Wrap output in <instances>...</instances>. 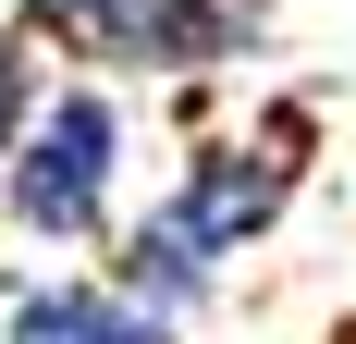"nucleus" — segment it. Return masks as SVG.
I'll list each match as a JSON object with an SVG mask.
<instances>
[{"label":"nucleus","instance_id":"6e6552de","mask_svg":"<svg viewBox=\"0 0 356 344\" xmlns=\"http://www.w3.org/2000/svg\"><path fill=\"white\" fill-rule=\"evenodd\" d=\"M332 344H356V320H344V332H332Z\"/></svg>","mask_w":356,"mask_h":344},{"label":"nucleus","instance_id":"20e7f679","mask_svg":"<svg viewBox=\"0 0 356 344\" xmlns=\"http://www.w3.org/2000/svg\"><path fill=\"white\" fill-rule=\"evenodd\" d=\"M221 271H234V258H209V246L184 234V221H172V197H147L136 221L111 234V283H123L147 320H172V332H184V320L221 295Z\"/></svg>","mask_w":356,"mask_h":344},{"label":"nucleus","instance_id":"f257e3e1","mask_svg":"<svg viewBox=\"0 0 356 344\" xmlns=\"http://www.w3.org/2000/svg\"><path fill=\"white\" fill-rule=\"evenodd\" d=\"M111 197H123V111L99 86H49V111L25 123V148L0 172V209L37 246H86L111 234Z\"/></svg>","mask_w":356,"mask_h":344},{"label":"nucleus","instance_id":"423d86ee","mask_svg":"<svg viewBox=\"0 0 356 344\" xmlns=\"http://www.w3.org/2000/svg\"><path fill=\"white\" fill-rule=\"evenodd\" d=\"M49 111V74H37V37L0 25V172H13V148H25V123Z\"/></svg>","mask_w":356,"mask_h":344},{"label":"nucleus","instance_id":"0eeeda50","mask_svg":"<svg viewBox=\"0 0 356 344\" xmlns=\"http://www.w3.org/2000/svg\"><path fill=\"white\" fill-rule=\"evenodd\" d=\"M13 13H25V25H62V0H13Z\"/></svg>","mask_w":356,"mask_h":344},{"label":"nucleus","instance_id":"f03ea898","mask_svg":"<svg viewBox=\"0 0 356 344\" xmlns=\"http://www.w3.org/2000/svg\"><path fill=\"white\" fill-rule=\"evenodd\" d=\"M86 62L111 74H234L246 49H270L258 0H62V25Z\"/></svg>","mask_w":356,"mask_h":344},{"label":"nucleus","instance_id":"39448f33","mask_svg":"<svg viewBox=\"0 0 356 344\" xmlns=\"http://www.w3.org/2000/svg\"><path fill=\"white\" fill-rule=\"evenodd\" d=\"M13 344H184V332L147 320L123 283H25L13 295Z\"/></svg>","mask_w":356,"mask_h":344},{"label":"nucleus","instance_id":"7ed1b4c3","mask_svg":"<svg viewBox=\"0 0 356 344\" xmlns=\"http://www.w3.org/2000/svg\"><path fill=\"white\" fill-rule=\"evenodd\" d=\"M295 160H307V111H270L246 136H197L184 172H172V221L209 246V258H246V246L295 209Z\"/></svg>","mask_w":356,"mask_h":344}]
</instances>
